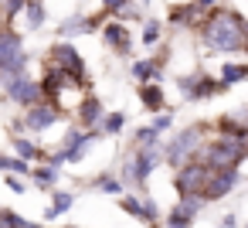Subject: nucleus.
Segmentation results:
<instances>
[{
  "instance_id": "nucleus-5",
  "label": "nucleus",
  "mask_w": 248,
  "mask_h": 228,
  "mask_svg": "<svg viewBox=\"0 0 248 228\" xmlns=\"http://www.w3.org/2000/svg\"><path fill=\"white\" fill-rule=\"evenodd\" d=\"M0 85H4V99L21 106V109L45 102V85H41V79H31V72H24V75H4L0 72Z\"/></svg>"
},
{
  "instance_id": "nucleus-13",
  "label": "nucleus",
  "mask_w": 248,
  "mask_h": 228,
  "mask_svg": "<svg viewBox=\"0 0 248 228\" xmlns=\"http://www.w3.org/2000/svg\"><path fill=\"white\" fill-rule=\"evenodd\" d=\"M241 184V174L238 167H224V170H211V184H207V201H224L234 187Z\"/></svg>"
},
{
  "instance_id": "nucleus-31",
  "label": "nucleus",
  "mask_w": 248,
  "mask_h": 228,
  "mask_svg": "<svg viewBox=\"0 0 248 228\" xmlns=\"http://www.w3.org/2000/svg\"><path fill=\"white\" fill-rule=\"evenodd\" d=\"M214 228H245V225H238V214H224L214 221Z\"/></svg>"
},
{
  "instance_id": "nucleus-10",
  "label": "nucleus",
  "mask_w": 248,
  "mask_h": 228,
  "mask_svg": "<svg viewBox=\"0 0 248 228\" xmlns=\"http://www.w3.org/2000/svg\"><path fill=\"white\" fill-rule=\"evenodd\" d=\"M48 62L58 65V68H65V72H72V75H78V79H85V58H82V51L72 41H55L48 48Z\"/></svg>"
},
{
  "instance_id": "nucleus-12",
  "label": "nucleus",
  "mask_w": 248,
  "mask_h": 228,
  "mask_svg": "<svg viewBox=\"0 0 248 228\" xmlns=\"http://www.w3.org/2000/svg\"><path fill=\"white\" fill-rule=\"evenodd\" d=\"M102 41H106V48L109 51H116V55H129V48H133V34H129V28H126V21H106L102 24Z\"/></svg>"
},
{
  "instance_id": "nucleus-18",
  "label": "nucleus",
  "mask_w": 248,
  "mask_h": 228,
  "mask_svg": "<svg viewBox=\"0 0 248 228\" xmlns=\"http://www.w3.org/2000/svg\"><path fill=\"white\" fill-rule=\"evenodd\" d=\"M58 177H62V167L58 163H51V160H45V163H38L34 167V184L41 187V191H55V184H58Z\"/></svg>"
},
{
  "instance_id": "nucleus-4",
  "label": "nucleus",
  "mask_w": 248,
  "mask_h": 228,
  "mask_svg": "<svg viewBox=\"0 0 248 228\" xmlns=\"http://www.w3.org/2000/svg\"><path fill=\"white\" fill-rule=\"evenodd\" d=\"M31 65L28 51H24V38L14 24H4L0 31V72L4 75H24Z\"/></svg>"
},
{
  "instance_id": "nucleus-28",
  "label": "nucleus",
  "mask_w": 248,
  "mask_h": 228,
  "mask_svg": "<svg viewBox=\"0 0 248 228\" xmlns=\"http://www.w3.org/2000/svg\"><path fill=\"white\" fill-rule=\"evenodd\" d=\"M123 126H126V113H106V119H102V130H106V136H116V133H123Z\"/></svg>"
},
{
  "instance_id": "nucleus-14",
  "label": "nucleus",
  "mask_w": 248,
  "mask_h": 228,
  "mask_svg": "<svg viewBox=\"0 0 248 228\" xmlns=\"http://www.w3.org/2000/svg\"><path fill=\"white\" fill-rule=\"evenodd\" d=\"M82 130H99L102 126V119H106V106H102V99L95 96V92H85V99H82V106H78V113L72 116Z\"/></svg>"
},
{
  "instance_id": "nucleus-6",
  "label": "nucleus",
  "mask_w": 248,
  "mask_h": 228,
  "mask_svg": "<svg viewBox=\"0 0 248 228\" xmlns=\"http://www.w3.org/2000/svg\"><path fill=\"white\" fill-rule=\"evenodd\" d=\"M68 113H62V106L58 102H51V99H45V102H38V106H28L17 119H14V130H21V133H48L55 123H62Z\"/></svg>"
},
{
  "instance_id": "nucleus-33",
  "label": "nucleus",
  "mask_w": 248,
  "mask_h": 228,
  "mask_svg": "<svg viewBox=\"0 0 248 228\" xmlns=\"http://www.w3.org/2000/svg\"><path fill=\"white\" fill-rule=\"evenodd\" d=\"M197 4H201L204 11H214V7H221V0H197Z\"/></svg>"
},
{
  "instance_id": "nucleus-16",
  "label": "nucleus",
  "mask_w": 248,
  "mask_h": 228,
  "mask_svg": "<svg viewBox=\"0 0 248 228\" xmlns=\"http://www.w3.org/2000/svg\"><path fill=\"white\" fill-rule=\"evenodd\" d=\"M136 99H140L143 109H150V113H163V106H167L163 85H156V82H143V85H136Z\"/></svg>"
},
{
  "instance_id": "nucleus-3",
  "label": "nucleus",
  "mask_w": 248,
  "mask_h": 228,
  "mask_svg": "<svg viewBox=\"0 0 248 228\" xmlns=\"http://www.w3.org/2000/svg\"><path fill=\"white\" fill-rule=\"evenodd\" d=\"M204 163H211L214 170H224V167H238L241 160H248V140L245 136H224V133H214L207 140V147L201 150Z\"/></svg>"
},
{
  "instance_id": "nucleus-24",
  "label": "nucleus",
  "mask_w": 248,
  "mask_h": 228,
  "mask_svg": "<svg viewBox=\"0 0 248 228\" xmlns=\"http://www.w3.org/2000/svg\"><path fill=\"white\" fill-rule=\"evenodd\" d=\"M140 41H143L146 48H156V45L163 41V21H156V17L143 21V34H140Z\"/></svg>"
},
{
  "instance_id": "nucleus-34",
  "label": "nucleus",
  "mask_w": 248,
  "mask_h": 228,
  "mask_svg": "<svg viewBox=\"0 0 248 228\" xmlns=\"http://www.w3.org/2000/svg\"><path fill=\"white\" fill-rule=\"evenodd\" d=\"M245 55H248V14H245Z\"/></svg>"
},
{
  "instance_id": "nucleus-19",
  "label": "nucleus",
  "mask_w": 248,
  "mask_h": 228,
  "mask_svg": "<svg viewBox=\"0 0 248 228\" xmlns=\"http://www.w3.org/2000/svg\"><path fill=\"white\" fill-rule=\"evenodd\" d=\"M21 21H24V31H41V28H45V21H48L45 4H41V0H28V7H24Z\"/></svg>"
},
{
  "instance_id": "nucleus-29",
  "label": "nucleus",
  "mask_w": 248,
  "mask_h": 228,
  "mask_svg": "<svg viewBox=\"0 0 248 228\" xmlns=\"http://www.w3.org/2000/svg\"><path fill=\"white\" fill-rule=\"evenodd\" d=\"M28 180H31V177H21V174H4V184H7L14 194H28Z\"/></svg>"
},
{
  "instance_id": "nucleus-35",
  "label": "nucleus",
  "mask_w": 248,
  "mask_h": 228,
  "mask_svg": "<svg viewBox=\"0 0 248 228\" xmlns=\"http://www.w3.org/2000/svg\"><path fill=\"white\" fill-rule=\"evenodd\" d=\"M55 228H78V225H55Z\"/></svg>"
},
{
  "instance_id": "nucleus-7",
  "label": "nucleus",
  "mask_w": 248,
  "mask_h": 228,
  "mask_svg": "<svg viewBox=\"0 0 248 228\" xmlns=\"http://www.w3.org/2000/svg\"><path fill=\"white\" fill-rule=\"evenodd\" d=\"M180 99L184 102H201V99H211V96H224L231 85L221 79V75H207V72H190V75H180Z\"/></svg>"
},
{
  "instance_id": "nucleus-1",
  "label": "nucleus",
  "mask_w": 248,
  "mask_h": 228,
  "mask_svg": "<svg viewBox=\"0 0 248 228\" xmlns=\"http://www.w3.org/2000/svg\"><path fill=\"white\" fill-rule=\"evenodd\" d=\"M197 38H201L204 51L241 55L245 51V14L234 7H214V11H207L204 24L197 28Z\"/></svg>"
},
{
  "instance_id": "nucleus-26",
  "label": "nucleus",
  "mask_w": 248,
  "mask_h": 228,
  "mask_svg": "<svg viewBox=\"0 0 248 228\" xmlns=\"http://www.w3.org/2000/svg\"><path fill=\"white\" fill-rule=\"evenodd\" d=\"M0 7H4V24H14V21L24 14L28 0H0Z\"/></svg>"
},
{
  "instance_id": "nucleus-20",
  "label": "nucleus",
  "mask_w": 248,
  "mask_h": 228,
  "mask_svg": "<svg viewBox=\"0 0 248 228\" xmlns=\"http://www.w3.org/2000/svg\"><path fill=\"white\" fill-rule=\"evenodd\" d=\"M72 204H75V194L72 191H51V204L45 208V221H55L58 214L72 211Z\"/></svg>"
},
{
  "instance_id": "nucleus-22",
  "label": "nucleus",
  "mask_w": 248,
  "mask_h": 228,
  "mask_svg": "<svg viewBox=\"0 0 248 228\" xmlns=\"http://www.w3.org/2000/svg\"><path fill=\"white\" fill-rule=\"evenodd\" d=\"M133 147H163V133L150 123V126H140L133 133Z\"/></svg>"
},
{
  "instance_id": "nucleus-27",
  "label": "nucleus",
  "mask_w": 248,
  "mask_h": 228,
  "mask_svg": "<svg viewBox=\"0 0 248 228\" xmlns=\"http://www.w3.org/2000/svg\"><path fill=\"white\" fill-rule=\"evenodd\" d=\"M143 7H146L143 0H129L126 7H119V14H116V17H119V21H126V24H129V21H143Z\"/></svg>"
},
{
  "instance_id": "nucleus-21",
  "label": "nucleus",
  "mask_w": 248,
  "mask_h": 228,
  "mask_svg": "<svg viewBox=\"0 0 248 228\" xmlns=\"http://www.w3.org/2000/svg\"><path fill=\"white\" fill-rule=\"evenodd\" d=\"M0 170H4V174H21V177L34 180V163L17 157V153H4V157H0Z\"/></svg>"
},
{
  "instance_id": "nucleus-38",
  "label": "nucleus",
  "mask_w": 248,
  "mask_h": 228,
  "mask_svg": "<svg viewBox=\"0 0 248 228\" xmlns=\"http://www.w3.org/2000/svg\"><path fill=\"white\" fill-rule=\"evenodd\" d=\"M245 228H248V225H245Z\"/></svg>"
},
{
  "instance_id": "nucleus-9",
  "label": "nucleus",
  "mask_w": 248,
  "mask_h": 228,
  "mask_svg": "<svg viewBox=\"0 0 248 228\" xmlns=\"http://www.w3.org/2000/svg\"><path fill=\"white\" fill-rule=\"evenodd\" d=\"M119 208H123L126 214H133L136 221H143V225H156V221H160V208H156V201H153L150 191L119 194Z\"/></svg>"
},
{
  "instance_id": "nucleus-25",
  "label": "nucleus",
  "mask_w": 248,
  "mask_h": 228,
  "mask_svg": "<svg viewBox=\"0 0 248 228\" xmlns=\"http://www.w3.org/2000/svg\"><path fill=\"white\" fill-rule=\"evenodd\" d=\"M95 187H99L102 194H123L126 180H123V177H112V174L106 170V174H99V177H95Z\"/></svg>"
},
{
  "instance_id": "nucleus-23",
  "label": "nucleus",
  "mask_w": 248,
  "mask_h": 228,
  "mask_svg": "<svg viewBox=\"0 0 248 228\" xmlns=\"http://www.w3.org/2000/svg\"><path fill=\"white\" fill-rule=\"evenodd\" d=\"M217 75H221L228 85H238V82H245V79H248V62H224Z\"/></svg>"
},
{
  "instance_id": "nucleus-2",
  "label": "nucleus",
  "mask_w": 248,
  "mask_h": 228,
  "mask_svg": "<svg viewBox=\"0 0 248 228\" xmlns=\"http://www.w3.org/2000/svg\"><path fill=\"white\" fill-rule=\"evenodd\" d=\"M211 133V126L207 123H194V126H184L173 140H167L163 143V160L173 167V170H180V167H187L190 160H197L201 157V150L207 147V136Z\"/></svg>"
},
{
  "instance_id": "nucleus-15",
  "label": "nucleus",
  "mask_w": 248,
  "mask_h": 228,
  "mask_svg": "<svg viewBox=\"0 0 248 228\" xmlns=\"http://www.w3.org/2000/svg\"><path fill=\"white\" fill-rule=\"evenodd\" d=\"M11 150L17 153V157H24V160H31V163H45L48 160V147H41L38 140H31L28 133H14L11 136Z\"/></svg>"
},
{
  "instance_id": "nucleus-8",
  "label": "nucleus",
  "mask_w": 248,
  "mask_h": 228,
  "mask_svg": "<svg viewBox=\"0 0 248 228\" xmlns=\"http://www.w3.org/2000/svg\"><path fill=\"white\" fill-rule=\"evenodd\" d=\"M211 163L204 160H190L187 167L173 170V191L184 197V194H207V184H211Z\"/></svg>"
},
{
  "instance_id": "nucleus-36",
  "label": "nucleus",
  "mask_w": 248,
  "mask_h": 228,
  "mask_svg": "<svg viewBox=\"0 0 248 228\" xmlns=\"http://www.w3.org/2000/svg\"><path fill=\"white\" fill-rule=\"evenodd\" d=\"M173 228H190V225H173Z\"/></svg>"
},
{
  "instance_id": "nucleus-37",
  "label": "nucleus",
  "mask_w": 248,
  "mask_h": 228,
  "mask_svg": "<svg viewBox=\"0 0 248 228\" xmlns=\"http://www.w3.org/2000/svg\"><path fill=\"white\" fill-rule=\"evenodd\" d=\"M143 4H150V0H143Z\"/></svg>"
},
{
  "instance_id": "nucleus-30",
  "label": "nucleus",
  "mask_w": 248,
  "mask_h": 228,
  "mask_svg": "<svg viewBox=\"0 0 248 228\" xmlns=\"http://www.w3.org/2000/svg\"><path fill=\"white\" fill-rule=\"evenodd\" d=\"M153 126H156L160 133H167V130L173 126V113H170V109H163V113H156V116H153Z\"/></svg>"
},
{
  "instance_id": "nucleus-17",
  "label": "nucleus",
  "mask_w": 248,
  "mask_h": 228,
  "mask_svg": "<svg viewBox=\"0 0 248 228\" xmlns=\"http://www.w3.org/2000/svg\"><path fill=\"white\" fill-rule=\"evenodd\" d=\"M129 75L136 79V85H143V82H160V79H163V68H160L153 58H136V62L129 65Z\"/></svg>"
},
{
  "instance_id": "nucleus-32",
  "label": "nucleus",
  "mask_w": 248,
  "mask_h": 228,
  "mask_svg": "<svg viewBox=\"0 0 248 228\" xmlns=\"http://www.w3.org/2000/svg\"><path fill=\"white\" fill-rule=\"evenodd\" d=\"M129 0H102V7L109 11V14H119V7H126Z\"/></svg>"
},
{
  "instance_id": "nucleus-11",
  "label": "nucleus",
  "mask_w": 248,
  "mask_h": 228,
  "mask_svg": "<svg viewBox=\"0 0 248 228\" xmlns=\"http://www.w3.org/2000/svg\"><path fill=\"white\" fill-rule=\"evenodd\" d=\"M106 17H109V11L102 7L99 14H72V17H65L62 24H58V34L62 38H75V34H92V31H102V24H106Z\"/></svg>"
}]
</instances>
